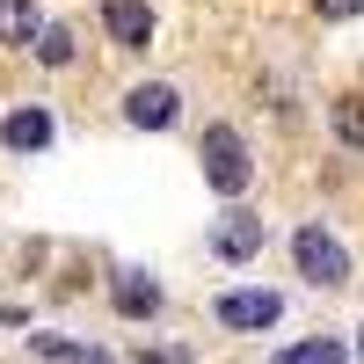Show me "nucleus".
<instances>
[{
  "label": "nucleus",
  "instance_id": "nucleus-2",
  "mask_svg": "<svg viewBox=\"0 0 364 364\" xmlns=\"http://www.w3.org/2000/svg\"><path fill=\"white\" fill-rule=\"evenodd\" d=\"M291 255H299V277L306 284H350V255H343V240L336 233H321V226H299L291 233Z\"/></svg>",
  "mask_w": 364,
  "mask_h": 364
},
{
  "label": "nucleus",
  "instance_id": "nucleus-9",
  "mask_svg": "<svg viewBox=\"0 0 364 364\" xmlns=\"http://www.w3.org/2000/svg\"><path fill=\"white\" fill-rule=\"evenodd\" d=\"M109 299H117V314H124V321H154V314H161V284H154V277H117Z\"/></svg>",
  "mask_w": 364,
  "mask_h": 364
},
{
  "label": "nucleus",
  "instance_id": "nucleus-3",
  "mask_svg": "<svg viewBox=\"0 0 364 364\" xmlns=\"http://www.w3.org/2000/svg\"><path fill=\"white\" fill-rule=\"evenodd\" d=\"M262 240H269V226L255 219V211H226V219L211 226V255H219V262H255Z\"/></svg>",
  "mask_w": 364,
  "mask_h": 364
},
{
  "label": "nucleus",
  "instance_id": "nucleus-11",
  "mask_svg": "<svg viewBox=\"0 0 364 364\" xmlns=\"http://www.w3.org/2000/svg\"><path fill=\"white\" fill-rule=\"evenodd\" d=\"M277 364H350V350L343 343H291V350H277Z\"/></svg>",
  "mask_w": 364,
  "mask_h": 364
},
{
  "label": "nucleus",
  "instance_id": "nucleus-5",
  "mask_svg": "<svg viewBox=\"0 0 364 364\" xmlns=\"http://www.w3.org/2000/svg\"><path fill=\"white\" fill-rule=\"evenodd\" d=\"M102 29L124 51H146L154 44V8H146V0H102Z\"/></svg>",
  "mask_w": 364,
  "mask_h": 364
},
{
  "label": "nucleus",
  "instance_id": "nucleus-15",
  "mask_svg": "<svg viewBox=\"0 0 364 364\" xmlns=\"http://www.w3.org/2000/svg\"><path fill=\"white\" fill-rule=\"evenodd\" d=\"M357 357H364V328H357Z\"/></svg>",
  "mask_w": 364,
  "mask_h": 364
},
{
  "label": "nucleus",
  "instance_id": "nucleus-14",
  "mask_svg": "<svg viewBox=\"0 0 364 364\" xmlns=\"http://www.w3.org/2000/svg\"><path fill=\"white\" fill-rule=\"evenodd\" d=\"M139 364H190V350H139Z\"/></svg>",
  "mask_w": 364,
  "mask_h": 364
},
{
  "label": "nucleus",
  "instance_id": "nucleus-1",
  "mask_svg": "<svg viewBox=\"0 0 364 364\" xmlns=\"http://www.w3.org/2000/svg\"><path fill=\"white\" fill-rule=\"evenodd\" d=\"M204 182H211V190H219V197H240V190H248V182H255V161H248V139H240L233 124H211V132H204Z\"/></svg>",
  "mask_w": 364,
  "mask_h": 364
},
{
  "label": "nucleus",
  "instance_id": "nucleus-12",
  "mask_svg": "<svg viewBox=\"0 0 364 364\" xmlns=\"http://www.w3.org/2000/svg\"><path fill=\"white\" fill-rule=\"evenodd\" d=\"M37 58H44V66H73V29H44V37H37Z\"/></svg>",
  "mask_w": 364,
  "mask_h": 364
},
{
  "label": "nucleus",
  "instance_id": "nucleus-7",
  "mask_svg": "<svg viewBox=\"0 0 364 364\" xmlns=\"http://www.w3.org/2000/svg\"><path fill=\"white\" fill-rule=\"evenodd\" d=\"M0 146H8V154H37V146H51V109H8Z\"/></svg>",
  "mask_w": 364,
  "mask_h": 364
},
{
  "label": "nucleus",
  "instance_id": "nucleus-8",
  "mask_svg": "<svg viewBox=\"0 0 364 364\" xmlns=\"http://www.w3.org/2000/svg\"><path fill=\"white\" fill-rule=\"evenodd\" d=\"M44 37V15H37V0H0V44H15V51H37Z\"/></svg>",
  "mask_w": 364,
  "mask_h": 364
},
{
  "label": "nucleus",
  "instance_id": "nucleus-13",
  "mask_svg": "<svg viewBox=\"0 0 364 364\" xmlns=\"http://www.w3.org/2000/svg\"><path fill=\"white\" fill-rule=\"evenodd\" d=\"M321 8V22H350V15H364V0H314Z\"/></svg>",
  "mask_w": 364,
  "mask_h": 364
},
{
  "label": "nucleus",
  "instance_id": "nucleus-10",
  "mask_svg": "<svg viewBox=\"0 0 364 364\" xmlns=\"http://www.w3.org/2000/svg\"><path fill=\"white\" fill-rule=\"evenodd\" d=\"M336 139L350 146V154H364V95H343L336 102Z\"/></svg>",
  "mask_w": 364,
  "mask_h": 364
},
{
  "label": "nucleus",
  "instance_id": "nucleus-6",
  "mask_svg": "<svg viewBox=\"0 0 364 364\" xmlns=\"http://www.w3.org/2000/svg\"><path fill=\"white\" fill-rule=\"evenodd\" d=\"M284 299L277 291H219V321L226 328H277Z\"/></svg>",
  "mask_w": 364,
  "mask_h": 364
},
{
  "label": "nucleus",
  "instance_id": "nucleus-4",
  "mask_svg": "<svg viewBox=\"0 0 364 364\" xmlns=\"http://www.w3.org/2000/svg\"><path fill=\"white\" fill-rule=\"evenodd\" d=\"M175 117H182V95H175L168 80H146V87L124 95V124H139V132H168Z\"/></svg>",
  "mask_w": 364,
  "mask_h": 364
}]
</instances>
